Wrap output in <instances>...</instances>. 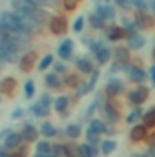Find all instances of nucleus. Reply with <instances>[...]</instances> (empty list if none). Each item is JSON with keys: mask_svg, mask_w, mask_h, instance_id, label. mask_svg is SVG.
<instances>
[{"mask_svg": "<svg viewBox=\"0 0 155 157\" xmlns=\"http://www.w3.org/2000/svg\"><path fill=\"white\" fill-rule=\"evenodd\" d=\"M46 157H55V155H53V154H47V155H46Z\"/></svg>", "mask_w": 155, "mask_h": 157, "instance_id": "56", "label": "nucleus"}, {"mask_svg": "<svg viewBox=\"0 0 155 157\" xmlns=\"http://www.w3.org/2000/svg\"><path fill=\"white\" fill-rule=\"evenodd\" d=\"M148 135H150V130H148L142 122L133 124V126H131V130H130V133H128V137H130V143H131V144H142V143H146Z\"/></svg>", "mask_w": 155, "mask_h": 157, "instance_id": "5", "label": "nucleus"}, {"mask_svg": "<svg viewBox=\"0 0 155 157\" xmlns=\"http://www.w3.org/2000/svg\"><path fill=\"white\" fill-rule=\"evenodd\" d=\"M13 7L17 9V11H22V13H28V15H35L37 13V9H39V6H35L33 2H29V0H13Z\"/></svg>", "mask_w": 155, "mask_h": 157, "instance_id": "11", "label": "nucleus"}, {"mask_svg": "<svg viewBox=\"0 0 155 157\" xmlns=\"http://www.w3.org/2000/svg\"><path fill=\"white\" fill-rule=\"evenodd\" d=\"M9 157H26L24 154H20V152H15V154H11Z\"/></svg>", "mask_w": 155, "mask_h": 157, "instance_id": "53", "label": "nucleus"}, {"mask_svg": "<svg viewBox=\"0 0 155 157\" xmlns=\"http://www.w3.org/2000/svg\"><path fill=\"white\" fill-rule=\"evenodd\" d=\"M40 133H42L44 137H55V135H57V128H55L51 122H44L42 128H40Z\"/></svg>", "mask_w": 155, "mask_h": 157, "instance_id": "31", "label": "nucleus"}, {"mask_svg": "<svg viewBox=\"0 0 155 157\" xmlns=\"http://www.w3.org/2000/svg\"><path fill=\"white\" fill-rule=\"evenodd\" d=\"M95 13H97L99 17H102L104 20H113V18H115V9H113L112 6H108V4H100Z\"/></svg>", "mask_w": 155, "mask_h": 157, "instance_id": "17", "label": "nucleus"}, {"mask_svg": "<svg viewBox=\"0 0 155 157\" xmlns=\"http://www.w3.org/2000/svg\"><path fill=\"white\" fill-rule=\"evenodd\" d=\"M128 78L131 80V82H135V84H142V82H146L148 80V73H146V70L142 68V66H130V70H128Z\"/></svg>", "mask_w": 155, "mask_h": 157, "instance_id": "9", "label": "nucleus"}, {"mask_svg": "<svg viewBox=\"0 0 155 157\" xmlns=\"http://www.w3.org/2000/svg\"><path fill=\"white\" fill-rule=\"evenodd\" d=\"M40 104H44V106H49V104H51V97H49V95H42V99H40Z\"/></svg>", "mask_w": 155, "mask_h": 157, "instance_id": "47", "label": "nucleus"}, {"mask_svg": "<svg viewBox=\"0 0 155 157\" xmlns=\"http://www.w3.org/2000/svg\"><path fill=\"white\" fill-rule=\"evenodd\" d=\"M2 62H4V60H2V59H0V70H2V66H4V64H2Z\"/></svg>", "mask_w": 155, "mask_h": 157, "instance_id": "55", "label": "nucleus"}, {"mask_svg": "<svg viewBox=\"0 0 155 157\" xmlns=\"http://www.w3.org/2000/svg\"><path fill=\"white\" fill-rule=\"evenodd\" d=\"M55 71H57V73H64V71H66V66H64L62 62H55Z\"/></svg>", "mask_w": 155, "mask_h": 157, "instance_id": "45", "label": "nucleus"}, {"mask_svg": "<svg viewBox=\"0 0 155 157\" xmlns=\"http://www.w3.org/2000/svg\"><path fill=\"white\" fill-rule=\"evenodd\" d=\"M148 150H152V152H153V154H155V148H148Z\"/></svg>", "mask_w": 155, "mask_h": 157, "instance_id": "57", "label": "nucleus"}, {"mask_svg": "<svg viewBox=\"0 0 155 157\" xmlns=\"http://www.w3.org/2000/svg\"><path fill=\"white\" fill-rule=\"evenodd\" d=\"M152 57H153V60H155V46H153V51H152Z\"/></svg>", "mask_w": 155, "mask_h": 157, "instance_id": "54", "label": "nucleus"}, {"mask_svg": "<svg viewBox=\"0 0 155 157\" xmlns=\"http://www.w3.org/2000/svg\"><path fill=\"white\" fill-rule=\"evenodd\" d=\"M82 28H84V18H82V17H78L77 20H75V24H73V31L80 33V31H82Z\"/></svg>", "mask_w": 155, "mask_h": 157, "instance_id": "42", "label": "nucleus"}, {"mask_svg": "<svg viewBox=\"0 0 155 157\" xmlns=\"http://www.w3.org/2000/svg\"><path fill=\"white\" fill-rule=\"evenodd\" d=\"M31 112H33V115H37V117H46V115L49 113V106H44V104L37 102Z\"/></svg>", "mask_w": 155, "mask_h": 157, "instance_id": "34", "label": "nucleus"}, {"mask_svg": "<svg viewBox=\"0 0 155 157\" xmlns=\"http://www.w3.org/2000/svg\"><path fill=\"white\" fill-rule=\"evenodd\" d=\"M24 91H26V97H28V99L33 97V93H35V84H33V80H28V82H26Z\"/></svg>", "mask_w": 155, "mask_h": 157, "instance_id": "40", "label": "nucleus"}, {"mask_svg": "<svg viewBox=\"0 0 155 157\" xmlns=\"http://www.w3.org/2000/svg\"><path fill=\"white\" fill-rule=\"evenodd\" d=\"M17 18H18L20 31H22L24 35H33V33H37V31L40 29V22L35 18V17L28 15V13L17 11Z\"/></svg>", "mask_w": 155, "mask_h": 157, "instance_id": "1", "label": "nucleus"}, {"mask_svg": "<svg viewBox=\"0 0 155 157\" xmlns=\"http://www.w3.org/2000/svg\"><path fill=\"white\" fill-rule=\"evenodd\" d=\"M22 139H24L22 133H11V135L4 141V146H6L7 150H9V148H15V146H18V144L22 143Z\"/></svg>", "mask_w": 155, "mask_h": 157, "instance_id": "28", "label": "nucleus"}, {"mask_svg": "<svg viewBox=\"0 0 155 157\" xmlns=\"http://www.w3.org/2000/svg\"><path fill=\"white\" fill-rule=\"evenodd\" d=\"M37 154H42V155L51 154V144L47 141H40L39 144H37Z\"/></svg>", "mask_w": 155, "mask_h": 157, "instance_id": "35", "label": "nucleus"}, {"mask_svg": "<svg viewBox=\"0 0 155 157\" xmlns=\"http://www.w3.org/2000/svg\"><path fill=\"white\" fill-rule=\"evenodd\" d=\"M51 154L55 157H64L66 155V144H53L51 146Z\"/></svg>", "mask_w": 155, "mask_h": 157, "instance_id": "36", "label": "nucleus"}, {"mask_svg": "<svg viewBox=\"0 0 155 157\" xmlns=\"http://www.w3.org/2000/svg\"><path fill=\"white\" fill-rule=\"evenodd\" d=\"M102 112L110 124H117L120 119V104H117V99H108L102 104Z\"/></svg>", "mask_w": 155, "mask_h": 157, "instance_id": "4", "label": "nucleus"}, {"mask_svg": "<svg viewBox=\"0 0 155 157\" xmlns=\"http://www.w3.org/2000/svg\"><path fill=\"white\" fill-rule=\"evenodd\" d=\"M144 144L148 148H155V130H150V135H148V139H146Z\"/></svg>", "mask_w": 155, "mask_h": 157, "instance_id": "41", "label": "nucleus"}, {"mask_svg": "<svg viewBox=\"0 0 155 157\" xmlns=\"http://www.w3.org/2000/svg\"><path fill=\"white\" fill-rule=\"evenodd\" d=\"M66 86H70V88H78L80 86V78L77 75H68L66 77Z\"/></svg>", "mask_w": 155, "mask_h": 157, "instance_id": "39", "label": "nucleus"}, {"mask_svg": "<svg viewBox=\"0 0 155 157\" xmlns=\"http://www.w3.org/2000/svg\"><path fill=\"white\" fill-rule=\"evenodd\" d=\"M80 133H82L80 124H70V126L66 128V137H68V139H71V141L78 139V137H80Z\"/></svg>", "mask_w": 155, "mask_h": 157, "instance_id": "29", "label": "nucleus"}, {"mask_svg": "<svg viewBox=\"0 0 155 157\" xmlns=\"http://www.w3.org/2000/svg\"><path fill=\"white\" fill-rule=\"evenodd\" d=\"M78 0H64V7L68 9V11H73L75 7H77Z\"/></svg>", "mask_w": 155, "mask_h": 157, "instance_id": "43", "label": "nucleus"}, {"mask_svg": "<svg viewBox=\"0 0 155 157\" xmlns=\"http://www.w3.org/2000/svg\"><path fill=\"white\" fill-rule=\"evenodd\" d=\"M46 84L49 88H60L62 86V80L59 77V73H49V75H46Z\"/></svg>", "mask_w": 155, "mask_h": 157, "instance_id": "30", "label": "nucleus"}, {"mask_svg": "<svg viewBox=\"0 0 155 157\" xmlns=\"http://www.w3.org/2000/svg\"><path fill=\"white\" fill-rule=\"evenodd\" d=\"M68 106H70V99H68V97H64V95H62V97H59V99L55 101V110H57V112H59L62 117L66 115V110H68Z\"/></svg>", "mask_w": 155, "mask_h": 157, "instance_id": "27", "label": "nucleus"}, {"mask_svg": "<svg viewBox=\"0 0 155 157\" xmlns=\"http://www.w3.org/2000/svg\"><path fill=\"white\" fill-rule=\"evenodd\" d=\"M71 55H73V40L66 39L59 46V57L62 60H68V59H71Z\"/></svg>", "mask_w": 155, "mask_h": 157, "instance_id": "13", "label": "nucleus"}, {"mask_svg": "<svg viewBox=\"0 0 155 157\" xmlns=\"http://www.w3.org/2000/svg\"><path fill=\"white\" fill-rule=\"evenodd\" d=\"M148 130H155V106L148 108V112H144L142 115V121H141Z\"/></svg>", "mask_w": 155, "mask_h": 157, "instance_id": "20", "label": "nucleus"}, {"mask_svg": "<svg viewBox=\"0 0 155 157\" xmlns=\"http://www.w3.org/2000/svg\"><path fill=\"white\" fill-rule=\"evenodd\" d=\"M135 24L139 28H152L153 26V20H152V17L146 15V11H139L135 15Z\"/></svg>", "mask_w": 155, "mask_h": 157, "instance_id": "19", "label": "nucleus"}, {"mask_svg": "<svg viewBox=\"0 0 155 157\" xmlns=\"http://www.w3.org/2000/svg\"><path fill=\"white\" fill-rule=\"evenodd\" d=\"M86 141L89 143V144H100L102 141H100V133H97V132H93V130H86Z\"/></svg>", "mask_w": 155, "mask_h": 157, "instance_id": "32", "label": "nucleus"}, {"mask_svg": "<svg viewBox=\"0 0 155 157\" xmlns=\"http://www.w3.org/2000/svg\"><path fill=\"white\" fill-rule=\"evenodd\" d=\"M89 130H93V132H97V133H108V124L104 122V121H100V119H91L89 121V126H88Z\"/></svg>", "mask_w": 155, "mask_h": 157, "instance_id": "24", "label": "nucleus"}, {"mask_svg": "<svg viewBox=\"0 0 155 157\" xmlns=\"http://www.w3.org/2000/svg\"><path fill=\"white\" fill-rule=\"evenodd\" d=\"M126 95H128V101H130V104H133V106H142V104L148 101V97H150V90H148L146 86L139 84L137 88L130 90Z\"/></svg>", "mask_w": 155, "mask_h": 157, "instance_id": "3", "label": "nucleus"}, {"mask_svg": "<svg viewBox=\"0 0 155 157\" xmlns=\"http://www.w3.org/2000/svg\"><path fill=\"white\" fill-rule=\"evenodd\" d=\"M0 22L4 24V28L9 31V33H22L20 31V26H18V18H17V13H11V11H4L0 15Z\"/></svg>", "mask_w": 155, "mask_h": 157, "instance_id": "6", "label": "nucleus"}, {"mask_svg": "<svg viewBox=\"0 0 155 157\" xmlns=\"http://www.w3.org/2000/svg\"><path fill=\"white\" fill-rule=\"evenodd\" d=\"M113 59H115V64H120L126 71L130 70L131 66V57H130V48H122L119 46L113 49Z\"/></svg>", "mask_w": 155, "mask_h": 157, "instance_id": "7", "label": "nucleus"}, {"mask_svg": "<svg viewBox=\"0 0 155 157\" xmlns=\"http://www.w3.org/2000/svg\"><path fill=\"white\" fill-rule=\"evenodd\" d=\"M133 2V6L139 9V11H146L148 7H152L153 4H150V0H131Z\"/></svg>", "mask_w": 155, "mask_h": 157, "instance_id": "38", "label": "nucleus"}, {"mask_svg": "<svg viewBox=\"0 0 155 157\" xmlns=\"http://www.w3.org/2000/svg\"><path fill=\"white\" fill-rule=\"evenodd\" d=\"M104 22H106V20H104L102 17H99L97 13L89 15V24H91L95 29H102V28H104Z\"/></svg>", "mask_w": 155, "mask_h": 157, "instance_id": "33", "label": "nucleus"}, {"mask_svg": "<svg viewBox=\"0 0 155 157\" xmlns=\"http://www.w3.org/2000/svg\"><path fill=\"white\" fill-rule=\"evenodd\" d=\"M142 115H144V112H142V108L141 106H135L128 115H126V124H130V126H133V124H139L141 121H142Z\"/></svg>", "mask_w": 155, "mask_h": 157, "instance_id": "14", "label": "nucleus"}, {"mask_svg": "<svg viewBox=\"0 0 155 157\" xmlns=\"http://www.w3.org/2000/svg\"><path fill=\"white\" fill-rule=\"evenodd\" d=\"M108 39L113 40V42H117V40H120V39H128V31H126V28L113 26V28L108 29Z\"/></svg>", "mask_w": 155, "mask_h": 157, "instance_id": "18", "label": "nucleus"}, {"mask_svg": "<svg viewBox=\"0 0 155 157\" xmlns=\"http://www.w3.org/2000/svg\"><path fill=\"white\" fill-rule=\"evenodd\" d=\"M22 137H24L28 143H33V141H37V137H39V130H37L35 126H31V124H26V126L22 128Z\"/></svg>", "mask_w": 155, "mask_h": 157, "instance_id": "22", "label": "nucleus"}, {"mask_svg": "<svg viewBox=\"0 0 155 157\" xmlns=\"http://www.w3.org/2000/svg\"><path fill=\"white\" fill-rule=\"evenodd\" d=\"M97 80H99V71H97V70H95V71H93V73H91V80H89V82H88V86H89V88H91V90H93V88H95V84H97Z\"/></svg>", "mask_w": 155, "mask_h": 157, "instance_id": "44", "label": "nucleus"}, {"mask_svg": "<svg viewBox=\"0 0 155 157\" xmlns=\"http://www.w3.org/2000/svg\"><path fill=\"white\" fill-rule=\"evenodd\" d=\"M18 152H20V154H24V155H26V152H28V146H26V144H24V146H20V148H18Z\"/></svg>", "mask_w": 155, "mask_h": 157, "instance_id": "51", "label": "nucleus"}, {"mask_svg": "<svg viewBox=\"0 0 155 157\" xmlns=\"http://www.w3.org/2000/svg\"><path fill=\"white\" fill-rule=\"evenodd\" d=\"M115 2L120 6V7H126V9H128V7H131V6H130V4H131V0H115Z\"/></svg>", "mask_w": 155, "mask_h": 157, "instance_id": "48", "label": "nucleus"}, {"mask_svg": "<svg viewBox=\"0 0 155 157\" xmlns=\"http://www.w3.org/2000/svg\"><path fill=\"white\" fill-rule=\"evenodd\" d=\"M18 46L13 42V40L6 39V37H0V59L6 60V62H15L18 59Z\"/></svg>", "mask_w": 155, "mask_h": 157, "instance_id": "2", "label": "nucleus"}, {"mask_svg": "<svg viewBox=\"0 0 155 157\" xmlns=\"http://www.w3.org/2000/svg\"><path fill=\"white\" fill-rule=\"evenodd\" d=\"M51 64H55V62H53V55H46V57H44V59L40 60L39 70H40V71H44V70H47V68H49Z\"/></svg>", "mask_w": 155, "mask_h": 157, "instance_id": "37", "label": "nucleus"}, {"mask_svg": "<svg viewBox=\"0 0 155 157\" xmlns=\"http://www.w3.org/2000/svg\"><path fill=\"white\" fill-rule=\"evenodd\" d=\"M112 55H113V53H112V49H110L108 46H102V48L95 53V59H97V62H99V64H108V60L112 59Z\"/></svg>", "mask_w": 155, "mask_h": 157, "instance_id": "21", "label": "nucleus"}, {"mask_svg": "<svg viewBox=\"0 0 155 157\" xmlns=\"http://www.w3.org/2000/svg\"><path fill=\"white\" fill-rule=\"evenodd\" d=\"M77 70H78V71H82V73H93V71H95V68H93L91 60H89V59H86V57L77 59Z\"/></svg>", "mask_w": 155, "mask_h": 157, "instance_id": "26", "label": "nucleus"}, {"mask_svg": "<svg viewBox=\"0 0 155 157\" xmlns=\"http://www.w3.org/2000/svg\"><path fill=\"white\" fill-rule=\"evenodd\" d=\"M15 88H17V80L13 77H7L2 80V84H0V91L4 93V95H11L13 91H15Z\"/></svg>", "mask_w": 155, "mask_h": 157, "instance_id": "23", "label": "nucleus"}, {"mask_svg": "<svg viewBox=\"0 0 155 157\" xmlns=\"http://www.w3.org/2000/svg\"><path fill=\"white\" fill-rule=\"evenodd\" d=\"M115 150H117V143L113 139H104L100 143V154L102 155H112Z\"/></svg>", "mask_w": 155, "mask_h": 157, "instance_id": "25", "label": "nucleus"}, {"mask_svg": "<svg viewBox=\"0 0 155 157\" xmlns=\"http://www.w3.org/2000/svg\"><path fill=\"white\" fill-rule=\"evenodd\" d=\"M150 78H152V84L155 86V64L152 66V70H150Z\"/></svg>", "mask_w": 155, "mask_h": 157, "instance_id": "49", "label": "nucleus"}, {"mask_svg": "<svg viewBox=\"0 0 155 157\" xmlns=\"http://www.w3.org/2000/svg\"><path fill=\"white\" fill-rule=\"evenodd\" d=\"M49 29H51L53 35H64L66 29H68L66 18H62V17H53V18H49Z\"/></svg>", "mask_w": 155, "mask_h": 157, "instance_id": "10", "label": "nucleus"}, {"mask_svg": "<svg viewBox=\"0 0 155 157\" xmlns=\"http://www.w3.org/2000/svg\"><path fill=\"white\" fill-rule=\"evenodd\" d=\"M144 46H146V39H144L141 33H137V35H133V37L128 39V48L133 49V51H139V49H142Z\"/></svg>", "mask_w": 155, "mask_h": 157, "instance_id": "16", "label": "nucleus"}, {"mask_svg": "<svg viewBox=\"0 0 155 157\" xmlns=\"http://www.w3.org/2000/svg\"><path fill=\"white\" fill-rule=\"evenodd\" d=\"M0 157H9L7 155V148L4 146V148H0Z\"/></svg>", "mask_w": 155, "mask_h": 157, "instance_id": "50", "label": "nucleus"}, {"mask_svg": "<svg viewBox=\"0 0 155 157\" xmlns=\"http://www.w3.org/2000/svg\"><path fill=\"white\" fill-rule=\"evenodd\" d=\"M152 7H153V11H155V2H153V6H152Z\"/></svg>", "mask_w": 155, "mask_h": 157, "instance_id": "58", "label": "nucleus"}, {"mask_svg": "<svg viewBox=\"0 0 155 157\" xmlns=\"http://www.w3.org/2000/svg\"><path fill=\"white\" fill-rule=\"evenodd\" d=\"M77 150H78V155L80 157H97L99 154H100V146H97V144H89V143L78 144Z\"/></svg>", "mask_w": 155, "mask_h": 157, "instance_id": "12", "label": "nucleus"}, {"mask_svg": "<svg viewBox=\"0 0 155 157\" xmlns=\"http://www.w3.org/2000/svg\"><path fill=\"white\" fill-rule=\"evenodd\" d=\"M124 91H126V88H124V82H122L120 78L112 77L108 80V86H106V95H108V99H117V97L122 95Z\"/></svg>", "mask_w": 155, "mask_h": 157, "instance_id": "8", "label": "nucleus"}, {"mask_svg": "<svg viewBox=\"0 0 155 157\" xmlns=\"http://www.w3.org/2000/svg\"><path fill=\"white\" fill-rule=\"evenodd\" d=\"M22 115V110H17V112H13V117L17 119V117H20Z\"/></svg>", "mask_w": 155, "mask_h": 157, "instance_id": "52", "label": "nucleus"}, {"mask_svg": "<svg viewBox=\"0 0 155 157\" xmlns=\"http://www.w3.org/2000/svg\"><path fill=\"white\" fill-rule=\"evenodd\" d=\"M11 133H13V132H11L9 128H6V130H2V132H0V139H2V141H6V139L11 135Z\"/></svg>", "mask_w": 155, "mask_h": 157, "instance_id": "46", "label": "nucleus"}, {"mask_svg": "<svg viewBox=\"0 0 155 157\" xmlns=\"http://www.w3.org/2000/svg\"><path fill=\"white\" fill-rule=\"evenodd\" d=\"M35 60H37V53H35V51H28V53L22 57V60H20V70H22V71H29V70L33 68Z\"/></svg>", "mask_w": 155, "mask_h": 157, "instance_id": "15", "label": "nucleus"}]
</instances>
